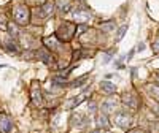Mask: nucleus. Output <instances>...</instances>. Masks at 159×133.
I'll return each mask as SVG.
<instances>
[{"instance_id":"obj_17","label":"nucleus","mask_w":159,"mask_h":133,"mask_svg":"<svg viewBox=\"0 0 159 133\" xmlns=\"http://www.w3.org/2000/svg\"><path fill=\"white\" fill-rule=\"evenodd\" d=\"M86 92H88V89H84V92H83V94H80L78 97H75V98H72V100H70L72 103L69 105V108H75V106H78L80 103H81V101H83V100L86 98Z\"/></svg>"},{"instance_id":"obj_15","label":"nucleus","mask_w":159,"mask_h":133,"mask_svg":"<svg viewBox=\"0 0 159 133\" xmlns=\"http://www.w3.org/2000/svg\"><path fill=\"white\" fill-rule=\"evenodd\" d=\"M115 108H116V101H115V100H111V98H108L107 101H105V103L102 105V111H103L105 114L113 113V111H115Z\"/></svg>"},{"instance_id":"obj_24","label":"nucleus","mask_w":159,"mask_h":133,"mask_svg":"<svg viewBox=\"0 0 159 133\" xmlns=\"http://www.w3.org/2000/svg\"><path fill=\"white\" fill-rule=\"evenodd\" d=\"M153 51L154 52H159V40H156V41L153 43Z\"/></svg>"},{"instance_id":"obj_18","label":"nucleus","mask_w":159,"mask_h":133,"mask_svg":"<svg viewBox=\"0 0 159 133\" xmlns=\"http://www.w3.org/2000/svg\"><path fill=\"white\" fill-rule=\"evenodd\" d=\"M126 30H127V24L121 25V27H119V29L116 30V35H115V41H116V43H118V41H121V40H123V36H124Z\"/></svg>"},{"instance_id":"obj_19","label":"nucleus","mask_w":159,"mask_h":133,"mask_svg":"<svg viewBox=\"0 0 159 133\" xmlns=\"http://www.w3.org/2000/svg\"><path fill=\"white\" fill-rule=\"evenodd\" d=\"M100 30H103V32H111V30H115V21L102 22V24H100Z\"/></svg>"},{"instance_id":"obj_20","label":"nucleus","mask_w":159,"mask_h":133,"mask_svg":"<svg viewBox=\"0 0 159 133\" xmlns=\"http://www.w3.org/2000/svg\"><path fill=\"white\" fill-rule=\"evenodd\" d=\"M86 79H88V75H84V76H81L80 79H75L73 83H70V87H80L83 83H86Z\"/></svg>"},{"instance_id":"obj_29","label":"nucleus","mask_w":159,"mask_h":133,"mask_svg":"<svg viewBox=\"0 0 159 133\" xmlns=\"http://www.w3.org/2000/svg\"><path fill=\"white\" fill-rule=\"evenodd\" d=\"M157 83H159V76H157Z\"/></svg>"},{"instance_id":"obj_9","label":"nucleus","mask_w":159,"mask_h":133,"mask_svg":"<svg viewBox=\"0 0 159 133\" xmlns=\"http://www.w3.org/2000/svg\"><path fill=\"white\" fill-rule=\"evenodd\" d=\"M13 128V122L8 116H0V133H10Z\"/></svg>"},{"instance_id":"obj_10","label":"nucleus","mask_w":159,"mask_h":133,"mask_svg":"<svg viewBox=\"0 0 159 133\" xmlns=\"http://www.w3.org/2000/svg\"><path fill=\"white\" fill-rule=\"evenodd\" d=\"M72 124L76 125L78 128H83V127L88 124V117H86L84 114H81V113H76V114L72 117Z\"/></svg>"},{"instance_id":"obj_26","label":"nucleus","mask_w":159,"mask_h":133,"mask_svg":"<svg viewBox=\"0 0 159 133\" xmlns=\"http://www.w3.org/2000/svg\"><path fill=\"white\" fill-rule=\"evenodd\" d=\"M89 111H91V113H94V111H96V103H91V106H89Z\"/></svg>"},{"instance_id":"obj_22","label":"nucleus","mask_w":159,"mask_h":133,"mask_svg":"<svg viewBox=\"0 0 159 133\" xmlns=\"http://www.w3.org/2000/svg\"><path fill=\"white\" fill-rule=\"evenodd\" d=\"M111 56H113V52H107V54H105V57H103V62H105V63H108L110 59H111Z\"/></svg>"},{"instance_id":"obj_1","label":"nucleus","mask_w":159,"mask_h":133,"mask_svg":"<svg viewBox=\"0 0 159 133\" xmlns=\"http://www.w3.org/2000/svg\"><path fill=\"white\" fill-rule=\"evenodd\" d=\"M76 30H78V25H75L72 22H62L56 30V38L59 41H70L75 36Z\"/></svg>"},{"instance_id":"obj_4","label":"nucleus","mask_w":159,"mask_h":133,"mask_svg":"<svg viewBox=\"0 0 159 133\" xmlns=\"http://www.w3.org/2000/svg\"><path fill=\"white\" fill-rule=\"evenodd\" d=\"M115 124H116L119 128L127 130V128L132 125V117H130V114H126V113H118V114L115 116Z\"/></svg>"},{"instance_id":"obj_27","label":"nucleus","mask_w":159,"mask_h":133,"mask_svg":"<svg viewBox=\"0 0 159 133\" xmlns=\"http://www.w3.org/2000/svg\"><path fill=\"white\" fill-rule=\"evenodd\" d=\"M129 133H147V131H143V130H139V128H137V130H132V131H129Z\"/></svg>"},{"instance_id":"obj_16","label":"nucleus","mask_w":159,"mask_h":133,"mask_svg":"<svg viewBox=\"0 0 159 133\" xmlns=\"http://www.w3.org/2000/svg\"><path fill=\"white\" fill-rule=\"evenodd\" d=\"M97 125L102 127V128H110V121H108V117H107V114H105V113L97 117Z\"/></svg>"},{"instance_id":"obj_7","label":"nucleus","mask_w":159,"mask_h":133,"mask_svg":"<svg viewBox=\"0 0 159 133\" xmlns=\"http://www.w3.org/2000/svg\"><path fill=\"white\" fill-rule=\"evenodd\" d=\"M72 15H73V21L78 24H86L91 19V13L88 10H75Z\"/></svg>"},{"instance_id":"obj_3","label":"nucleus","mask_w":159,"mask_h":133,"mask_svg":"<svg viewBox=\"0 0 159 133\" xmlns=\"http://www.w3.org/2000/svg\"><path fill=\"white\" fill-rule=\"evenodd\" d=\"M52 11H54V3L48 0L40 8H37V19H48L52 15Z\"/></svg>"},{"instance_id":"obj_12","label":"nucleus","mask_w":159,"mask_h":133,"mask_svg":"<svg viewBox=\"0 0 159 133\" xmlns=\"http://www.w3.org/2000/svg\"><path fill=\"white\" fill-rule=\"evenodd\" d=\"M3 46H5V49L10 52V54H18L19 52V48H18V45L13 41V38H8V40H5L3 41Z\"/></svg>"},{"instance_id":"obj_23","label":"nucleus","mask_w":159,"mask_h":133,"mask_svg":"<svg viewBox=\"0 0 159 133\" xmlns=\"http://www.w3.org/2000/svg\"><path fill=\"white\" fill-rule=\"evenodd\" d=\"M151 109L157 114V117H159V103H154V105H151Z\"/></svg>"},{"instance_id":"obj_28","label":"nucleus","mask_w":159,"mask_h":133,"mask_svg":"<svg viewBox=\"0 0 159 133\" xmlns=\"http://www.w3.org/2000/svg\"><path fill=\"white\" fill-rule=\"evenodd\" d=\"M91 133H100V130H99V128H97V130H92Z\"/></svg>"},{"instance_id":"obj_11","label":"nucleus","mask_w":159,"mask_h":133,"mask_svg":"<svg viewBox=\"0 0 159 133\" xmlns=\"http://www.w3.org/2000/svg\"><path fill=\"white\" fill-rule=\"evenodd\" d=\"M70 8H72L70 0H57V3H56L57 13H62V15H65V13L70 11Z\"/></svg>"},{"instance_id":"obj_8","label":"nucleus","mask_w":159,"mask_h":133,"mask_svg":"<svg viewBox=\"0 0 159 133\" xmlns=\"http://www.w3.org/2000/svg\"><path fill=\"white\" fill-rule=\"evenodd\" d=\"M35 57H37L40 62L46 63V65H51V63H52V56H51V52H49L48 49H45V48L38 49V51L35 52Z\"/></svg>"},{"instance_id":"obj_25","label":"nucleus","mask_w":159,"mask_h":133,"mask_svg":"<svg viewBox=\"0 0 159 133\" xmlns=\"http://www.w3.org/2000/svg\"><path fill=\"white\" fill-rule=\"evenodd\" d=\"M150 127H151V131H154V133H159V124H154V125L151 124Z\"/></svg>"},{"instance_id":"obj_13","label":"nucleus","mask_w":159,"mask_h":133,"mask_svg":"<svg viewBox=\"0 0 159 133\" xmlns=\"http://www.w3.org/2000/svg\"><path fill=\"white\" fill-rule=\"evenodd\" d=\"M45 45L48 48H51L52 51H59V48H61V41L56 38V35L54 36H49V38H45Z\"/></svg>"},{"instance_id":"obj_2","label":"nucleus","mask_w":159,"mask_h":133,"mask_svg":"<svg viewBox=\"0 0 159 133\" xmlns=\"http://www.w3.org/2000/svg\"><path fill=\"white\" fill-rule=\"evenodd\" d=\"M13 19L19 25H27L30 21V13L25 5H18L13 8Z\"/></svg>"},{"instance_id":"obj_6","label":"nucleus","mask_w":159,"mask_h":133,"mask_svg":"<svg viewBox=\"0 0 159 133\" xmlns=\"http://www.w3.org/2000/svg\"><path fill=\"white\" fill-rule=\"evenodd\" d=\"M123 103L129 109H137L139 108V97L135 94H132V92H126L123 95Z\"/></svg>"},{"instance_id":"obj_14","label":"nucleus","mask_w":159,"mask_h":133,"mask_svg":"<svg viewBox=\"0 0 159 133\" xmlns=\"http://www.w3.org/2000/svg\"><path fill=\"white\" fill-rule=\"evenodd\" d=\"M100 89L105 92V94H115L116 92V86L113 84V83H110V81H102L100 83Z\"/></svg>"},{"instance_id":"obj_21","label":"nucleus","mask_w":159,"mask_h":133,"mask_svg":"<svg viewBox=\"0 0 159 133\" xmlns=\"http://www.w3.org/2000/svg\"><path fill=\"white\" fill-rule=\"evenodd\" d=\"M150 94L153 98H156V101H159V86H151L150 87Z\"/></svg>"},{"instance_id":"obj_5","label":"nucleus","mask_w":159,"mask_h":133,"mask_svg":"<svg viewBox=\"0 0 159 133\" xmlns=\"http://www.w3.org/2000/svg\"><path fill=\"white\" fill-rule=\"evenodd\" d=\"M30 98L32 103L35 106H42L43 105V95H42V89L37 83H32V89H30Z\"/></svg>"}]
</instances>
